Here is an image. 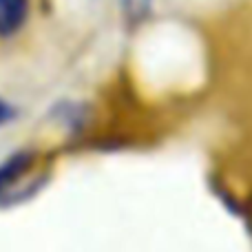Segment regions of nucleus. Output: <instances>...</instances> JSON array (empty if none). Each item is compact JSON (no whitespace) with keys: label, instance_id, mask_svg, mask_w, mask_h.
<instances>
[{"label":"nucleus","instance_id":"obj_1","mask_svg":"<svg viewBox=\"0 0 252 252\" xmlns=\"http://www.w3.org/2000/svg\"><path fill=\"white\" fill-rule=\"evenodd\" d=\"M29 16V0H0V35H13Z\"/></svg>","mask_w":252,"mask_h":252},{"label":"nucleus","instance_id":"obj_2","mask_svg":"<svg viewBox=\"0 0 252 252\" xmlns=\"http://www.w3.org/2000/svg\"><path fill=\"white\" fill-rule=\"evenodd\" d=\"M31 164H33V155L25 153V151L11 155L9 159H4L2 164H0V192L11 188L16 182H20Z\"/></svg>","mask_w":252,"mask_h":252},{"label":"nucleus","instance_id":"obj_3","mask_svg":"<svg viewBox=\"0 0 252 252\" xmlns=\"http://www.w3.org/2000/svg\"><path fill=\"white\" fill-rule=\"evenodd\" d=\"M120 13L128 27H139L151 18L155 9V0H118Z\"/></svg>","mask_w":252,"mask_h":252},{"label":"nucleus","instance_id":"obj_4","mask_svg":"<svg viewBox=\"0 0 252 252\" xmlns=\"http://www.w3.org/2000/svg\"><path fill=\"white\" fill-rule=\"evenodd\" d=\"M13 118H16V109H13L9 102H4L2 97H0V126H4L7 122H11Z\"/></svg>","mask_w":252,"mask_h":252}]
</instances>
